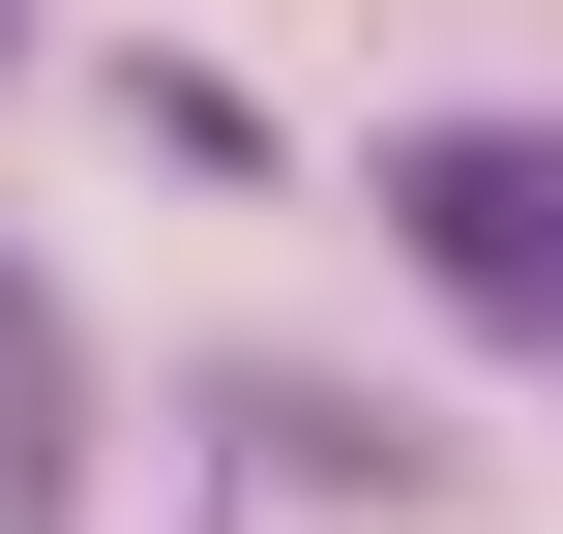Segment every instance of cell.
Segmentation results:
<instances>
[{"mask_svg": "<svg viewBox=\"0 0 563 534\" xmlns=\"http://www.w3.org/2000/svg\"><path fill=\"white\" fill-rule=\"evenodd\" d=\"M0 59H30V0H0Z\"/></svg>", "mask_w": 563, "mask_h": 534, "instance_id": "obj_3", "label": "cell"}, {"mask_svg": "<svg viewBox=\"0 0 563 534\" xmlns=\"http://www.w3.org/2000/svg\"><path fill=\"white\" fill-rule=\"evenodd\" d=\"M208 416H238L297 505H416V416H356V386H208Z\"/></svg>", "mask_w": 563, "mask_h": 534, "instance_id": "obj_2", "label": "cell"}, {"mask_svg": "<svg viewBox=\"0 0 563 534\" xmlns=\"http://www.w3.org/2000/svg\"><path fill=\"white\" fill-rule=\"evenodd\" d=\"M386 238H416L445 297L563 327V119H416V149H386Z\"/></svg>", "mask_w": 563, "mask_h": 534, "instance_id": "obj_1", "label": "cell"}]
</instances>
